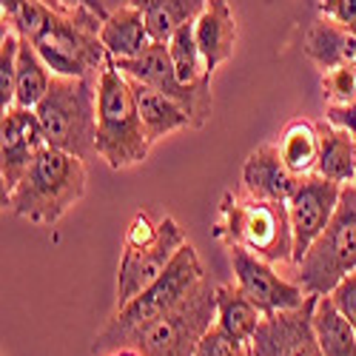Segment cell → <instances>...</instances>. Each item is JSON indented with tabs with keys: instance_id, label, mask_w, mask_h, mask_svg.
I'll return each instance as SVG.
<instances>
[{
	"instance_id": "cell-1",
	"label": "cell",
	"mask_w": 356,
	"mask_h": 356,
	"mask_svg": "<svg viewBox=\"0 0 356 356\" xmlns=\"http://www.w3.org/2000/svg\"><path fill=\"white\" fill-rule=\"evenodd\" d=\"M202 277H205L202 262H200L194 245L186 243L180 251L174 254L168 268L152 285H148L143 293H137L131 302H126L123 308H117L111 314V319L103 325V331L95 337L92 350L95 353L129 350L134 337L145 328V325H152L165 311H171Z\"/></svg>"
},
{
	"instance_id": "cell-2",
	"label": "cell",
	"mask_w": 356,
	"mask_h": 356,
	"mask_svg": "<svg viewBox=\"0 0 356 356\" xmlns=\"http://www.w3.org/2000/svg\"><path fill=\"white\" fill-rule=\"evenodd\" d=\"M86 194V160L46 145L3 205L35 225H54Z\"/></svg>"
},
{
	"instance_id": "cell-3",
	"label": "cell",
	"mask_w": 356,
	"mask_h": 356,
	"mask_svg": "<svg viewBox=\"0 0 356 356\" xmlns=\"http://www.w3.org/2000/svg\"><path fill=\"white\" fill-rule=\"evenodd\" d=\"M148 148L152 140L140 120L131 80L108 57L97 77V154L120 171L143 163Z\"/></svg>"
},
{
	"instance_id": "cell-4",
	"label": "cell",
	"mask_w": 356,
	"mask_h": 356,
	"mask_svg": "<svg viewBox=\"0 0 356 356\" xmlns=\"http://www.w3.org/2000/svg\"><path fill=\"white\" fill-rule=\"evenodd\" d=\"M97 77H51L46 97L35 108L46 145L80 160L97 154Z\"/></svg>"
},
{
	"instance_id": "cell-5",
	"label": "cell",
	"mask_w": 356,
	"mask_h": 356,
	"mask_svg": "<svg viewBox=\"0 0 356 356\" xmlns=\"http://www.w3.org/2000/svg\"><path fill=\"white\" fill-rule=\"evenodd\" d=\"M217 236L228 245H240L265 262H293V231L288 202L225 194L220 205Z\"/></svg>"
},
{
	"instance_id": "cell-6",
	"label": "cell",
	"mask_w": 356,
	"mask_h": 356,
	"mask_svg": "<svg viewBox=\"0 0 356 356\" xmlns=\"http://www.w3.org/2000/svg\"><path fill=\"white\" fill-rule=\"evenodd\" d=\"M296 280L305 293L328 296L350 271H356V191L342 186L337 214L331 217L311 248L293 262Z\"/></svg>"
},
{
	"instance_id": "cell-7",
	"label": "cell",
	"mask_w": 356,
	"mask_h": 356,
	"mask_svg": "<svg viewBox=\"0 0 356 356\" xmlns=\"http://www.w3.org/2000/svg\"><path fill=\"white\" fill-rule=\"evenodd\" d=\"M217 325V285L202 277L180 302L134 337L129 350L140 356H194L202 337Z\"/></svg>"
},
{
	"instance_id": "cell-8",
	"label": "cell",
	"mask_w": 356,
	"mask_h": 356,
	"mask_svg": "<svg viewBox=\"0 0 356 356\" xmlns=\"http://www.w3.org/2000/svg\"><path fill=\"white\" fill-rule=\"evenodd\" d=\"M103 17L77 6L69 15L54 12L49 26L32 40L51 74L60 77H97L108 51L100 40Z\"/></svg>"
},
{
	"instance_id": "cell-9",
	"label": "cell",
	"mask_w": 356,
	"mask_h": 356,
	"mask_svg": "<svg viewBox=\"0 0 356 356\" xmlns=\"http://www.w3.org/2000/svg\"><path fill=\"white\" fill-rule=\"evenodd\" d=\"M114 66L120 69L126 77L152 86V88H157V92H163L165 97L180 103L191 117V129H200V126L209 123L211 106H214V100H211V74H205L197 83H183L180 77H177L168 43L152 40L137 57L114 60Z\"/></svg>"
},
{
	"instance_id": "cell-10",
	"label": "cell",
	"mask_w": 356,
	"mask_h": 356,
	"mask_svg": "<svg viewBox=\"0 0 356 356\" xmlns=\"http://www.w3.org/2000/svg\"><path fill=\"white\" fill-rule=\"evenodd\" d=\"M186 243L188 240L177 220L163 217V231L152 245H123L120 268H117V308H123L152 285Z\"/></svg>"
},
{
	"instance_id": "cell-11",
	"label": "cell",
	"mask_w": 356,
	"mask_h": 356,
	"mask_svg": "<svg viewBox=\"0 0 356 356\" xmlns=\"http://www.w3.org/2000/svg\"><path fill=\"white\" fill-rule=\"evenodd\" d=\"M314 305L316 296L308 293L302 305L262 316L248 342L251 356H322L314 331Z\"/></svg>"
},
{
	"instance_id": "cell-12",
	"label": "cell",
	"mask_w": 356,
	"mask_h": 356,
	"mask_svg": "<svg viewBox=\"0 0 356 356\" xmlns=\"http://www.w3.org/2000/svg\"><path fill=\"white\" fill-rule=\"evenodd\" d=\"M339 194H342V186L322 174H308L300 180V186H296V191L288 200V217L293 231V262L328 228L331 217L337 214Z\"/></svg>"
},
{
	"instance_id": "cell-13",
	"label": "cell",
	"mask_w": 356,
	"mask_h": 356,
	"mask_svg": "<svg viewBox=\"0 0 356 356\" xmlns=\"http://www.w3.org/2000/svg\"><path fill=\"white\" fill-rule=\"evenodd\" d=\"M231 268H234L236 285L248 293V300L265 316L296 308L308 300V293L302 291L300 282L280 277L271 262H265L262 257H257L240 245H231Z\"/></svg>"
},
{
	"instance_id": "cell-14",
	"label": "cell",
	"mask_w": 356,
	"mask_h": 356,
	"mask_svg": "<svg viewBox=\"0 0 356 356\" xmlns=\"http://www.w3.org/2000/svg\"><path fill=\"white\" fill-rule=\"evenodd\" d=\"M46 148L43 126L35 108L12 106L3 111L0 123V180H3V200L17 188L23 174L32 168L38 154Z\"/></svg>"
},
{
	"instance_id": "cell-15",
	"label": "cell",
	"mask_w": 356,
	"mask_h": 356,
	"mask_svg": "<svg viewBox=\"0 0 356 356\" xmlns=\"http://www.w3.org/2000/svg\"><path fill=\"white\" fill-rule=\"evenodd\" d=\"M302 177H296L282 154H280V145L274 143H262L259 148L248 154L245 165H243V186L245 194L259 197V200H277V202H288L291 194L296 191Z\"/></svg>"
},
{
	"instance_id": "cell-16",
	"label": "cell",
	"mask_w": 356,
	"mask_h": 356,
	"mask_svg": "<svg viewBox=\"0 0 356 356\" xmlns=\"http://www.w3.org/2000/svg\"><path fill=\"white\" fill-rule=\"evenodd\" d=\"M194 35L205 60V72L214 74L222 63L231 60L236 46V20L228 0H209L200 17L194 20Z\"/></svg>"
},
{
	"instance_id": "cell-17",
	"label": "cell",
	"mask_w": 356,
	"mask_h": 356,
	"mask_svg": "<svg viewBox=\"0 0 356 356\" xmlns=\"http://www.w3.org/2000/svg\"><path fill=\"white\" fill-rule=\"evenodd\" d=\"M131 88H134V100H137L140 120H143L145 134H148V140H152V143H157L160 137H165L171 131H180V129H188L191 126L188 111L180 103H177V100L165 97L163 92H157V88L145 86L140 80H131Z\"/></svg>"
},
{
	"instance_id": "cell-18",
	"label": "cell",
	"mask_w": 356,
	"mask_h": 356,
	"mask_svg": "<svg viewBox=\"0 0 356 356\" xmlns=\"http://www.w3.org/2000/svg\"><path fill=\"white\" fill-rule=\"evenodd\" d=\"M100 40H103L108 57L126 60V57H137L148 43H152V35H148L143 12L129 3V6H120L117 12H111L103 20Z\"/></svg>"
},
{
	"instance_id": "cell-19",
	"label": "cell",
	"mask_w": 356,
	"mask_h": 356,
	"mask_svg": "<svg viewBox=\"0 0 356 356\" xmlns=\"http://www.w3.org/2000/svg\"><path fill=\"white\" fill-rule=\"evenodd\" d=\"M319 129V163L316 174L348 186L356 180V137L345 129L331 126L328 120L316 123Z\"/></svg>"
},
{
	"instance_id": "cell-20",
	"label": "cell",
	"mask_w": 356,
	"mask_h": 356,
	"mask_svg": "<svg viewBox=\"0 0 356 356\" xmlns=\"http://www.w3.org/2000/svg\"><path fill=\"white\" fill-rule=\"evenodd\" d=\"M262 316L265 314L248 300L240 285H217V328H222L228 337L251 342Z\"/></svg>"
},
{
	"instance_id": "cell-21",
	"label": "cell",
	"mask_w": 356,
	"mask_h": 356,
	"mask_svg": "<svg viewBox=\"0 0 356 356\" xmlns=\"http://www.w3.org/2000/svg\"><path fill=\"white\" fill-rule=\"evenodd\" d=\"M205 3L209 0H131V6L143 12L152 40H163V43H168L180 26L194 23L205 9Z\"/></svg>"
},
{
	"instance_id": "cell-22",
	"label": "cell",
	"mask_w": 356,
	"mask_h": 356,
	"mask_svg": "<svg viewBox=\"0 0 356 356\" xmlns=\"http://www.w3.org/2000/svg\"><path fill=\"white\" fill-rule=\"evenodd\" d=\"M314 331L322 356H356V331L339 314L331 296H316L314 305Z\"/></svg>"
},
{
	"instance_id": "cell-23",
	"label": "cell",
	"mask_w": 356,
	"mask_h": 356,
	"mask_svg": "<svg viewBox=\"0 0 356 356\" xmlns=\"http://www.w3.org/2000/svg\"><path fill=\"white\" fill-rule=\"evenodd\" d=\"M348 43H350V32L345 26H339L331 17H319L308 26L302 49L319 69H337V66H348Z\"/></svg>"
},
{
	"instance_id": "cell-24",
	"label": "cell",
	"mask_w": 356,
	"mask_h": 356,
	"mask_svg": "<svg viewBox=\"0 0 356 356\" xmlns=\"http://www.w3.org/2000/svg\"><path fill=\"white\" fill-rule=\"evenodd\" d=\"M277 145H280V154H282L285 165L296 177L316 174V163H319V129L314 123H308V120L288 123Z\"/></svg>"
},
{
	"instance_id": "cell-25",
	"label": "cell",
	"mask_w": 356,
	"mask_h": 356,
	"mask_svg": "<svg viewBox=\"0 0 356 356\" xmlns=\"http://www.w3.org/2000/svg\"><path fill=\"white\" fill-rule=\"evenodd\" d=\"M51 69L46 66V60L38 54L32 40L20 38V54H17V95H15V106L23 108H38V103L46 97L49 86H51Z\"/></svg>"
},
{
	"instance_id": "cell-26",
	"label": "cell",
	"mask_w": 356,
	"mask_h": 356,
	"mask_svg": "<svg viewBox=\"0 0 356 356\" xmlns=\"http://www.w3.org/2000/svg\"><path fill=\"white\" fill-rule=\"evenodd\" d=\"M168 49H171V60H174L177 77H180L183 83H197V80H202L205 74H209L205 72V60H202L197 35H194V23H186V26L177 29V32L171 35V40H168Z\"/></svg>"
},
{
	"instance_id": "cell-27",
	"label": "cell",
	"mask_w": 356,
	"mask_h": 356,
	"mask_svg": "<svg viewBox=\"0 0 356 356\" xmlns=\"http://www.w3.org/2000/svg\"><path fill=\"white\" fill-rule=\"evenodd\" d=\"M17 54H20V35L3 29L0 35V106L12 108L17 95Z\"/></svg>"
},
{
	"instance_id": "cell-28",
	"label": "cell",
	"mask_w": 356,
	"mask_h": 356,
	"mask_svg": "<svg viewBox=\"0 0 356 356\" xmlns=\"http://www.w3.org/2000/svg\"><path fill=\"white\" fill-rule=\"evenodd\" d=\"M322 86L331 103H353L356 100V69L353 66L328 69L322 77Z\"/></svg>"
},
{
	"instance_id": "cell-29",
	"label": "cell",
	"mask_w": 356,
	"mask_h": 356,
	"mask_svg": "<svg viewBox=\"0 0 356 356\" xmlns=\"http://www.w3.org/2000/svg\"><path fill=\"white\" fill-rule=\"evenodd\" d=\"M194 356H251V348H248V342H240V339L228 337L222 328L214 325V328L202 337V342H200Z\"/></svg>"
},
{
	"instance_id": "cell-30",
	"label": "cell",
	"mask_w": 356,
	"mask_h": 356,
	"mask_svg": "<svg viewBox=\"0 0 356 356\" xmlns=\"http://www.w3.org/2000/svg\"><path fill=\"white\" fill-rule=\"evenodd\" d=\"M328 296H331L334 305L339 308V314L353 325V331H356V271H350Z\"/></svg>"
},
{
	"instance_id": "cell-31",
	"label": "cell",
	"mask_w": 356,
	"mask_h": 356,
	"mask_svg": "<svg viewBox=\"0 0 356 356\" xmlns=\"http://www.w3.org/2000/svg\"><path fill=\"white\" fill-rule=\"evenodd\" d=\"M319 9L325 17L345 26L348 32H356V0H319Z\"/></svg>"
},
{
	"instance_id": "cell-32",
	"label": "cell",
	"mask_w": 356,
	"mask_h": 356,
	"mask_svg": "<svg viewBox=\"0 0 356 356\" xmlns=\"http://www.w3.org/2000/svg\"><path fill=\"white\" fill-rule=\"evenodd\" d=\"M325 120L356 137V100L353 103H331L328 111H325Z\"/></svg>"
},
{
	"instance_id": "cell-33",
	"label": "cell",
	"mask_w": 356,
	"mask_h": 356,
	"mask_svg": "<svg viewBox=\"0 0 356 356\" xmlns=\"http://www.w3.org/2000/svg\"><path fill=\"white\" fill-rule=\"evenodd\" d=\"M54 3H57V9H60V15H69V12H74L77 6H86V9H92L95 15H100L103 20L108 17L103 0H54Z\"/></svg>"
},
{
	"instance_id": "cell-34",
	"label": "cell",
	"mask_w": 356,
	"mask_h": 356,
	"mask_svg": "<svg viewBox=\"0 0 356 356\" xmlns=\"http://www.w3.org/2000/svg\"><path fill=\"white\" fill-rule=\"evenodd\" d=\"M111 356H140V353L137 350H114Z\"/></svg>"
},
{
	"instance_id": "cell-35",
	"label": "cell",
	"mask_w": 356,
	"mask_h": 356,
	"mask_svg": "<svg viewBox=\"0 0 356 356\" xmlns=\"http://www.w3.org/2000/svg\"><path fill=\"white\" fill-rule=\"evenodd\" d=\"M46 3H49V6L54 9V12H60V9H57V3H54V0H46Z\"/></svg>"
},
{
	"instance_id": "cell-36",
	"label": "cell",
	"mask_w": 356,
	"mask_h": 356,
	"mask_svg": "<svg viewBox=\"0 0 356 356\" xmlns=\"http://www.w3.org/2000/svg\"><path fill=\"white\" fill-rule=\"evenodd\" d=\"M353 191H356V180H353Z\"/></svg>"
}]
</instances>
